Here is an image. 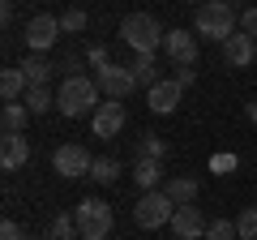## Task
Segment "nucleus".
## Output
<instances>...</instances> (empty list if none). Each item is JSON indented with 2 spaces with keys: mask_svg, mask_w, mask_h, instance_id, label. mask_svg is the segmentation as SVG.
<instances>
[{
  "mask_svg": "<svg viewBox=\"0 0 257 240\" xmlns=\"http://www.w3.org/2000/svg\"><path fill=\"white\" fill-rule=\"evenodd\" d=\"M236 9H231L227 0H206V5H197V26H193V35L197 39H210V43H227L231 35H236Z\"/></svg>",
  "mask_w": 257,
  "mask_h": 240,
  "instance_id": "f257e3e1",
  "label": "nucleus"
},
{
  "mask_svg": "<svg viewBox=\"0 0 257 240\" xmlns=\"http://www.w3.org/2000/svg\"><path fill=\"white\" fill-rule=\"evenodd\" d=\"M99 99H103L99 82L86 77V73H77V77H64V82H60L56 107H60L64 116H86V111H99Z\"/></svg>",
  "mask_w": 257,
  "mask_h": 240,
  "instance_id": "f03ea898",
  "label": "nucleus"
},
{
  "mask_svg": "<svg viewBox=\"0 0 257 240\" xmlns=\"http://www.w3.org/2000/svg\"><path fill=\"white\" fill-rule=\"evenodd\" d=\"M120 39H124L128 47L138 56H155L159 47H163V39H167V30L159 26L150 13H128L124 22H120Z\"/></svg>",
  "mask_w": 257,
  "mask_h": 240,
  "instance_id": "7ed1b4c3",
  "label": "nucleus"
},
{
  "mask_svg": "<svg viewBox=\"0 0 257 240\" xmlns=\"http://www.w3.org/2000/svg\"><path fill=\"white\" fill-rule=\"evenodd\" d=\"M73 219H77L82 240H107V236H111V223H116V214H111L107 202H99V197H86V202H77Z\"/></svg>",
  "mask_w": 257,
  "mask_h": 240,
  "instance_id": "20e7f679",
  "label": "nucleus"
},
{
  "mask_svg": "<svg viewBox=\"0 0 257 240\" xmlns=\"http://www.w3.org/2000/svg\"><path fill=\"white\" fill-rule=\"evenodd\" d=\"M172 214H176V202L163 193V189L142 193L138 206H133V223H138L142 231H155V227H163V223H172Z\"/></svg>",
  "mask_w": 257,
  "mask_h": 240,
  "instance_id": "39448f33",
  "label": "nucleus"
},
{
  "mask_svg": "<svg viewBox=\"0 0 257 240\" xmlns=\"http://www.w3.org/2000/svg\"><path fill=\"white\" fill-rule=\"evenodd\" d=\"M52 167L64 176V180H77V176H90L94 159H90V150H86V146L69 142V146H56V155H52Z\"/></svg>",
  "mask_w": 257,
  "mask_h": 240,
  "instance_id": "423d86ee",
  "label": "nucleus"
},
{
  "mask_svg": "<svg viewBox=\"0 0 257 240\" xmlns=\"http://www.w3.org/2000/svg\"><path fill=\"white\" fill-rule=\"evenodd\" d=\"M94 82H99L103 99H124V94H133L138 77H133V69H128V65H116V60H111L107 69H99V73H94Z\"/></svg>",
  "mask_w": 257,
  "mask_h": 240,
  "instance_id": "0eeeda50",
  "label": "nucleus"
},
{
  "mask_svg": "<svg viewBox=\"0 0 257 240\" xmlns=\"http://www.w3.org/2000/svg\"><path fill=\"white\" fill-rule=\"evenodd\" d=\"M167 227L176 231V240H202L206 236V214H202V206L197 202H189V206H176V214H172V223Z\"/></svg>",
  "mask_w": 257,
  "mask_h": 240,
  "instance_id": "6e6552de",
  "label": "nucleus"
},
{
  "mask_svg": "<svg viewBox=\"0 0 257 240\" xmlns=\"http://www.w3.org/2000/svg\"><path fill=\"white\" fill-rule=\"evenodd\" d=\"M60 35H64L60 18H52V13H35V18L26 22V47H30V52H47Z\"/></svg>",
  "mask_w": 257,
  "mask_h": 240,
  "instance_id": "1a4fd4ad",
  "label": "nucleus"
},
{
  "mask_svg": "<svg viewBox=\"0 0 257 240\" xmlns=\"http://www.w3.org/2000/svg\"><path fill=\"white\" fill-rule=\"evenodd\" d=\"M180 94H184V86L176 82V77H159L155 86H150V111H159V116H172L176 107H180Z\"/></svg>",
  "mask_w": 257,
  "mask_h": 240,
  "instance_id": "9d476101",
  "label": "nucleus"
},
{
  "mask_svg": "<svg viewBox=\"0 0 257 240\" xmlns=\"http://www.w3.org/2000/svg\"><path fill=\"white\" fill-rule=\"evenodd\" d=\"M163 52L172 56L176 65H197V35L193 30H167Z\"/></svg>",
  "mask_w": 257,
  "mask_h": 240,
  "instance_id": "9b49d317",
  "label": "nucleus"
},
{
  "mask_svg": "<svg viewBox=\"0 0 257 240\" xmlns=\"http://www.w3.org/2000/svg\"><path fill=\"white\" fill-rule=\"evenodd\" d=\"M120 129H124V103L120 99L99 103V111H94V138H116Z\"/></svg>",
  "mask_w": 257,
  "mask_h": 240,
  "instance_id": "f8f14e48",
  "label": "nucleus"
},
{
  "mask_svg": "<svg viewBox=\"0 0 257 240\" xmlns=\"http://www.w3.org/2000/svg\"><path fill=\"white\" fill-rule=\"evenodd\" d=\"M253 56H257V39H253V35H244V30H236V35L223 43V60H227L231 69L253 65Z\"/></svg>",
  "mask_w": 257,
  "mask_h": 240,
  "instance_id": "ddd939ff",
  "label": "nucleus"
},
{
  "mask_svg": "<svg viewBox=\"0 0 257 240\" xmlns=\"http://www.w3.org/2000/svg\"><path fill=\"white\" fill-rule=\"evenodd\" d=\"M26 159H30V142L22 138V133H5V138H0V167H5V172L26 167Z\"/></svg>",
  "mask_w": 257,
  "mask_h": 240,
  "instance_id": "4468645a",
  "label": "nucleus"
},
{
  "mask_svg": "<svg viewBox=\"0 0 257 240\" xmlns=\"http://www.w3.org/2000/svg\"><path fill=\"white\" fill-rule=\"evenodd\" d=\"M22 73H26L30 86H47V82H52V73H56V65L47 60L43 52H30L26 60H22Z\"/></svg>",
  "mask_w": 257,
  "mask_h": 240,
  "instance_id": "2eb2a0df",
  "label": "nucleus"
},
{
  "mask_svg": "<svg viewBox=\"0 0 257 240\" xmlns=\"http://www.w3.org/2000/svg\"><path fill=\"white\" fill-rule=\"evenodd\" d=\"M133 180L142 185V193L159 189L163 185V159H138V163H133Z\"/></svg>",
  "mask_w": 257,
  "mask_h": 240,
  "instance_id": "dca6fc26",
  "label": "nucleus"
},
{
  "mask_svg": "<svg viewBox=\"0 0 257 240\" xmlns=\"http://www.w3.org/2000/svg\"><path fill=\"white\" fill-rule=\"evenodd\" d=\"M163 193L172 197L176 206H189V202H197V180H193V176H172L163 185Z\"/></svg>",
  "mask_w": 257,
  "mask_h": 240,
  "instance_id": "f3484780",
  "label": "nucleus"
},
{
  "mask_svg": "<svg viewBox=\"0 0 257 240\" xmlns=\"http://www.w3.org/2000/svg\"><path fill=\"white\" fill-rule=\"evenodd\" d=\"M26 90H30V82H26V73H22V65L0 73V94H5V103H18Z\"/></svg>",
  "mask_w": 257,
  "mask_h": 240,
  "instance_id": "a211bd4d",
  "label": "nucleus"
},
{
  "mask_svg": "<svg viewBox=\"0 0 257 240\" xmlns=\"http://www.w3.org/2000/svg\"><path fill=\"white\" fill-rule=\"evenodd\" d=\"M26 116H30L26 103H5V111H0V125H5V133H22V129H26Z\"/></svg>",
  "mask_w": 257,
  "mask_h": 240,
  "instance_id": "6ab92c4d",
  "label": "nucleus"
},
{
  "mask_svg": "<svg viewBox=\"0 0 257 240\" xmlns=\"http://www.w3.org/2000/svg\"><path fill=\"white\" fill-rule=\"evenodd\" d=\"M73 236H82V231H77V219H73V214H56V219L47 223V236L43 240H73Z\"/></svg>",
  "mask_w": 257,
  "mask_h": 240,
  "instance_id": "aec40b11",
  "label": "nucleus"
},
{
  "mask_svg": "<svg viewBox=\"0 0 257 240\" xmlns=\"http://www.w3.org/2000/svg\"><path fill=\"white\" fill-rule=\"evenodd\" d=\"M22 103L30 107V116H43V111H52V107H56V99H52V90H47V86H30Z\"/></svg>",
  "mask_w": 257,
  "mask_h": 240,
  "instance_id": "412c9836",
  "label": "nucleus"
},
{
  "mask_svg": "<svg viewBox=\"0 0 257 240\" xmlns=\"http://www.w3.org/2000/svg\"><path fill=\"white\" fill-rule=\"evenodd\" d=\"M128 69H133V77H138V86H146V90L159 82V65H155V56H138Z\"/></svg>",
  "mask_w": 257,
  "mask_h": 240,
  "instance_id": "4be33fe9",
  "label": "nucleus"
},
{
  "mask_svg": "<svg viewBox=\"0 0 257 240\" xmlns=\"http://www.w3.org/2000/svg\"><path fill=\"white\" fill-rule=\"evenodd\" d=\"M167 155V142L159 133H142L138 138V159H163Z\"/></svg>",
  "mask_w": 257,
  "mask_h": 240,
  "instance_id": "5701e85b",
  "label": "nucleus"
},
{
  "mask_svg": "<svg viewBox=\"0 0 257 240\" xmlns=\"http://www.w3.org/2000/svg\"><path fill=\"white\" fill-rule=\"evenodd\" d=\"M90 176L99 180V185H116V180H120V163H116V159H94Z\"/></svg>",
  "mask_w": 257,
  "mask_h": 240,
  "instance_id": "b1692460",
  "label": "nucleus"
},
{
  "mask_svg": "<svg viewBox=\"0 0 257 240\" xmlns=\"http://www.w3.org/2000/svg\"><path fill=\"white\" fill-rule=\"evenodd\" d=\"M236 231H240V240H257V206L236 214Z\"/></svg>",
  "mask_w": 257,
  "mask_h": 240,
  "instance_id": "393cba45",
  "label": "nucleus"
},
{
  "mask_svg": "<svg viewBox=\"0 0 257 240\" xmlns=\"http://www.w3.org/2000/svg\"><path fill=\"white\" fill-rule=\"evenodd\" d=\"M206 240H240V231H236L231 219H214L210 227H206Z\"/></svg>",
  "mask_w": 257,
  "mask_h": 240,
  "instance_id": "a878e982",
  "label": "nucleus"
},
{
  "mask_svg": "<svg viewBox=\"0 0 257 240\" xmlns=\"http://www.w3.org/2000/svg\"><path fill=\"white\" fill-rule=\"evenodd\" d=\"M60 30H64V35H77V30H86V9H69V13H60Z\"/></svg>",
  "mask_w": 257,
  "mask_h": 240,
  "instance_id": "bb28decb",
  "label": "nucleus"
},
{
  "mask_svg": "<svg viewBox=\"0 0 257 240\" xmlns=\"http://www.w3.org/2000/svg\"><path fill=\"white\" fill-rule=\"evenodd\" d=\"M86 60H90V65H94V73H99V69H107V65H111V56H107V47H103V43H94L90 52H86Z\"/></svg>",
  "mask_w": 257,
  "mask_h": 240,
  "instance_id": "cd10ccee",
  "label": "nucleus"
},
{
  "mask_svg": "<svg viewBox=\"0 0 257 240\" xmlns=\"http://www.w3.org/2000/svg\"><path fill=\"white\" fill-rule=\"evenodd\" d=\"M240 30L257 39V5H253V9H244V13H240Z\"/></svg>",
  "mask_w": 257,
  "mask_h": 240,
  "instance_id": "c85d7f7f",
  "label": "nucleus"
},
{
  "mask_svg": "<svg viewBox=\"0 0 257 240\" xmlns=\"http://www.w3.org/2000/svg\"><path fill=\"white\" fill-rule=\"evenodd\" d=\"M0 240H26V231H22L13 219H5V223H0Z\"/></svg>",
  "mask_w": 257,
  "mask_h": 240,
  "instance_id": "c756f323",
  "label": "nucleus"
},
{
  "mask_svg": "<svg viewBox=\"0 0 257 240\" xmlns=\"http://www.w3.org/2000/svg\"><path fill=\"white\" fill-rule=\"evenodd\" d=\"M176 82H180L184 90H189V86L197 82V69H193V65H176Z\"/></svg>",
  "mask_w": 257,
  "mask_h": 240,
  "instance_id": "7c9ffc66",
  "label": "nucleus"
},
{
  "mask_svg": "<svg viewBox=\"0 0 257 240\" xmlns=\"http://www.w3.org/2000/svg\"><path fill=\"white\" fill-rule=\"evenodd\" d=\"M0 22H5V26L13 22V0H5V5H0Z\"/></svg>",
  "mask_w": 257,
  "mask_h": 240,
  "instance_id": "2f4dec72",
  "label": "nucleus"
},
{
  "mask_svg": "<svg viewBox=\"0 0 257 240\" xmlns=\"http://www.w3.org/2000/svg\"><path fill=\"white\" fill-rule=\"evenodd\" d=\"M244 111H248V120H253V125H257V103H248Z\"/></svg>",
  "mask_w": 257,
  "mask_h": 240,
  "instance_id": "473e14b6",
  "label": "nucleus"
},
{
  "mask_svg": "<svg viewBox=\"0 0 257 240\" xmlns=\"http://www.w3.org/2000/svg\"><path fill=\"white\" fill-rule=\"evenodd\" d=\"M189 5H197V0H189Z\"/></svg>",
  "mask_w": 257,
  "mask_h": 240,
  "instance_id": "72a5a7b5",
  "label": "nucleus"
}]
</instances>
